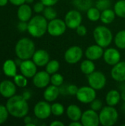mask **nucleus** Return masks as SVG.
Returning a JSON list of instances; mask_svg holds the SVG:
<instances>
[{
  "label": "nucleus",
  "mask_w": 125,
  "mask_h": 126,
  "mask_svg": "<svg viewBox=\"0 0 125 126\" xmlns=\"http://www.w3.org/2000/svg\"><path fill=\"white\" fill-rule=\"evenodd\" d=\"M6 107L9 114L16 118L24 117L29 112V105L22 96L14 95L10 97Z\"/></svg>",
  "instance_id": "f257e3e1"
},
{
  "label": "nucleus",
  "mask_w": 125,
  "mask_h": 126,
  "mask_svg": "<svg viewBox=\"0 0 125 126\" xmlns=\"http://www.w3.org/2000/svg\"><path fill=\"white\" fill-rule=\"evenodd\" d=\"M48 20L41 15H37L28 22V32L35 38H41L45 35L48 28Z\"/></svg>",
  "instance_id": "f03ea898"
},
{
  "label": "nucleus",
  "mask_w": 125,
  "mask_h": 126,
  "mask_svg": "<svg viewBox=\"0 0 125 126\" xmlns=\"http://www.w3.org/2000/svg\"><path fill=\"white\" fill-rule=\"evenodd\" d=\"M15 52L17 57L23 61L30 59L35 52V44L31 39L23 38L17 42Z\"/></svg>",
  "instance_id": "7ed1b4c3"
},
{
  "label": "nucleus",
  "mask_w": 125,
  "mask_h": 126,
  "mask_svg": "<svg viewBox=\"0 0 125 126\" xmlns=\"http://www.w3.org/2000/svg\"><path fill=\"white\" fill-rule=\"evenodd\" d=\"M93 36L96 44L103 48L109 47L113 38L111 30L105 26H97L94 30Z\"/></svg>",
  "instance_id": "20e7f679"
},
{
  "label": "nucleus",
  "mask_w": 125,
  "mask_h": 126,
  "mask_svg": "<svg viewBox=\"0 0 125 126\" xmlns=\"http://www.w3.org/2000/svg\"><path fill=\"white\" fill-rule=\"evenodd\" d=\"M99 123L103 126H114L119 119V114L114 106H107L100 110L99 114Z\"/></svg>",
  "instance_id": "39448f33"
},
{
  "label": "nucleus",
  "mask_w": 125,
  "mask_h": 126,
  "mask_svg": "<svg viewBox=\"0 0 125 126\" xmlns=\"http://www.w3.org/2000/svg\"><path fill=\"white\" fill-rule=\"evenodd\" d=\"M76 97L77 100L84 104L91 103L97 97V92L94 89L88 86H82L79 88Z\"/></svg>",
  "instance_id": "423d86ee"
},
{
  "label": "nucleus",
  "mask_w": 125,
  "mask_h": 126,
  "mask_svg": "<svg viewBox=\"0 0 125 126\" xmlns=\"http://www.w3.org/2000/svg\"><path fill=\"white\" fill-rule=\"evenodd\" d=\"M88 82L91 87L97 90L102 89L107 83V79L105 74L100 71H94L88 75Z\"/></svg>",
  "instance_id": "0eeeda50"
},
{
  "label": "nucleus",
  "mask_w": 125,
  "mask_h": 126,
  "mask_svg": "<svg viewBox=\"0 0 125 126\" xmlns=\"http://www.w3.org/2000/svg\"><path fill=\"white\" fill-rule=\"evenodd\" d=\"M67 26L64 20L60 18H55L49 21L48 23L47 32L48 33L54 37H57L63 35L66 30Z\"/></svg>",
  "instance_id": "6e6552de"
},
{
  "label": "nucleus",
  "mask_w": 125,
  "mask_h": 126,
  "mask_svg": "<svg viewBox=\"0 0 125 126\" xmlns=\"http://www.w3.org/2000/svg\"><path fill=\"white\" fill-rule=\"evenodd\" d=\"M64 21L68 28L76 30L80 24H82L83 16L77 10H71L65 16Z\"/></svg>",
  "instance_id": "1a4fd4ad"
},
{
  "label": "nucleus",
  "mask_w": 125,
  "mask_h": 126,
  "mask_svg": "<svg viewBox=\"0 0 125 126\" xmlns=\"http://www.w3.org/2000/svg\"><path fill=\"white\" fill-rule=\"evenodd\" d=\"M83 51L79 46H72L69 47L64 54V59L69 64L77 63L82 59Z\"/></svg>",
  "instance_id": "9d476101"
},
{
  "label": "nucleus",
  "mask_w": 125,
  "mask_h": 126,
  "mask_svg": "<svg viewBox=\"0 0 125 126\" xmlns=\"http://www.w3.org/2000/svg\"><path fill=\"white\" fill-rule=\"evenodd\" d=\"M51 114V105L46 100L39 101L34 107V114L39 120H46L50 117Z\"/></svg>",
  "instance_id": "9b49d317"
},
{
  "label": "nucleus",
  "mask_w": 125,
  "mask_h": 126,
  "mask_svg": "<svg viewBox=\"0 0 125 126\" xmlns=\"http://www.w3.org/2000/svg\"><path fill=\"white\" fill-rule=\"evenodd\" d=\"M80 122L83 126H98L100 124L99 114L91 109L83 113Z\"/></svg>",
  "instance_id": "f8f14e48"
},
{
  "label": "nucleus",
  "mask_w": 125,
  "mask_h": 126,
  "mask_svg": "<svg viewBox=\"0 0 125 126\" xmlns=\"http://www.w3.org/2000/svg\"><path fill=\"white\" fill-rule=\"evenodd\" d=\"M103 59L107 64L113 66L121 61V53L116 48H108L104 51Z\"/></svg>",
  "instance_id": "ddd939ff"
},
{
  "label": "nucleus",
  "mask_w": 125,
  "mask_h": 126,
  "mask_svg": "<svg viewBox=\"0 0 125 126\" xmlns=\"http://www.w3.org/2000/svg\"><path fill=\"white\" fill-rule=\"evenodd\" d=\"M32 82L35 87L39 89H43L47 87L50 83L51 76L45 70L37 72V73L32 78Z\"/></svg>",
  "instance_id": "4468645a"
},
{
  "label": "nucleus",
  "mask_w": 125,
  "mask_h": 126,
  "mask_svg": "<svg viewBox=\"0 0 125 126\" xmlns=\"http://www.w3.org/2000/svg\"><path fill=\"white\" fill-rule=\"evenodd\" d=\"M19 67L21 74L27 78H33L37 73V65L33 61H30L29 59L24 60Z\"/></svg>",
  "instance_id": "2eb2a0df"
},
{
  "label": "nucleus",
  "mask_w": 125,
  "mask_h": 126,
  "mask_svg": "<svg viewBox=\"0 0 125 126\" xmlns=\"http://www.w3.org/2000/svg\"><path fill=\"white\" fill-rule=\"evenodd\" d=\"M111 75L116 82H125V61H120L118 63L113 66Z\"/></svg>",
  "instance_id": "dca6fc26"
},
{
  "label": "nucleus",
  "mask_w": 125,
  "mask_h": 126,
  "mask_svg": "<svg viewBox=\"0 0 125 126\" xmlns=\"http://www.w3.org/2000/svg\"><path fill=\"white\" fill-rule=\"evenodd\" d=\"M104 49L103 47L98 44H94L88 47L85 52V55L87 59L91 60L93 61H97L103 57Z\"/></svg>",
  "instance_id": "f3484780"
},
{
  "label": "nucleus",
  "mask_w": 125,
  "mask_h": 126,
  "mask_svg": "<svg viewBox=\"0 0 125 126\" xmlns=\"http://www.w3.org/2000/svg\"><path fill=\"white\" fill-rule=\"evenodd\" d=\"M32 61L37 65V66H46L49 60V55L45 49H38L35 50L33 56Z\"/></svg>",
  "instance_id": "a211bd4d"
},
{
  "label": "nucleus",
  "mask_w": 125,
  "mask_h": 126,
  "mask_svg": "<svg viewBox=\"0 0 125 126\" xmlns=\"http://www.w3.org/2000/svg\"><path fill=\"white\" fill-rule=\"evenodd\" d=\"M16 92L15 84L10 80H4L0 83V94L6 98L15 95Z\"/></svg>",
  "instance_id": "6ab92c4d"
},
{
  "label": "nucleus",
  "mask_w": 125,
  "mask_h": 126,
  "mask_svg": "<svg viewBox=\"0 0 125 126\" xmlns=\"http://www.w3.org/2000/svg\"><path fill=\"white\" fill-rule=\"evenodd\" d=\"M60 94V88L58 86H54V85H50L46 87L43 92V97L45 100L47 102H54L57 99Z\"/></svg>",
  "instance_id": "aec40b11"
},
{
  "label": "nucleus",
  "mask_w": 125,
  "mask_h": 126,
  "mask_svg": "<svg viewBox=\"0 0 125 126\" xmlns=\"http://www.w3.org/2000/svg\"><path fill=\"white\" fill-rule=\"evenodd\" d=\"M32 8L29 4L25 3L19 6L17 12L18 18L21 21H29L32 17Z\"/></svg>",
  "instance_id": "412c9836"
},
{
  "label": "nucleus",
  "mask_w": 125,
  "mask_h": 126,
  "mask_svg": "<svg viewBox=\"0 0 125 126\" xmlns=\"http://www.w3.org/2000/svg\"><path fill=\"white\" fill-rule=\"evenodd\" d=\"M82 114L81 109L77 105L71 104L66 109V115L71 121H80Z\"/></svg>",
  "instance_id": "4be33fe9"
},
{
  "label": "nucleus",
  "mask_w": 125,
  "mask_h": 126,
  "mask_svg": "<svg viewBox=\"0 0 125 126\" xmlns=\"http://www.w3.org/2000/svg\"><path fill=\"white\" fill-rule=\"evenodd\" d=\"M121 94L118 90L112 89L110 90L105 97V101L108 106H116L121 100Z\"/></svg>",
  "instance_id": "5701e85b"
},
{
  "label": "nucleus",
  "mask_w": 125,
  "mask_h": 126,
  "mask_svg": "<svg viewBox=\"0 0 125 126\" xmlns=\"http://www.w3.org/2000/svg\"><path fill=\"white\" fill-rule=\"evenodd\" d=\"M4 73L8 77H15L17 75V65L15 61L7 60L3 65Z\"/></svg>",
  "instance_id": "b1692460"
},
{
  "label": "nucleus",
  "mask_w": 125,
  "mask_h": 126,
  "mask_svg": "<svg viewBox=\"0 0 125 126\" xmlns=\"http://www.w3.org/2000/svg\"><path fill=\"white\" fill-rule=\"evenodd\" d=\"M116 16L114 10L108 8L101 12L100 20L105 24H110L115 20Z\"/></svg>",
  "instance_id": "393cba45"
},
{
  "label": "nucleus",
  "mask_w": 125,
  "mask_h": 126,
  "mask_svg": "<svg viewBox=\"0 0 125 126\" xmlns=\"http://www.w3.org/2000/svg\"><path fill=\"white\" fill-rule=\"evenodd\" d=\"M95 69H96V65L94 63V61L91 60L86 59L80 63V70L83 74L86 75H89L90 74L94 72Z\"/></svg>",
  "instance_id": "a878e982"
},
{
  "label": "nucleus",
  "mask_w": 125,
  "mask_h": 126,
  "mask_svg": "<svg viewBox=\"0 0 125 126\" xmlns=\"http://www.w3.org/2000/svg\"><path fill=\"white\" fill-rule=\"evenodd\" d=\"M86 16L91 21L95 22L100 20L101 11L96 7H91L86 11Z\"/></svg>",
  "instance_id": "bb28decb"
},
{
  "label": "nucleus",
  "mask_w": 125,
  "mask_h": 126,
  "mask_svg": "<svg viewBox=\"0 0 125 126\" xmlns=\"http://www.w3.org/2000/svg\"><path fill=\"white\" fill-rule=\"evenodd\" d=\"M114 43L117 48L125 49V30H120L114 37Z\"/></svg>",
  "instance_id": "cd10ccee"
},
{
  "label": "nucleus",
  "mask_w": 125,
  "mask_h": 126,
  "mask_svg": "<svg viewBox=\"0 0 125 126\" xmlns=\"http://www.w3.org/2000/svg\"><path fill=\"white\" fill-rule=\"evenodd\" d=\"M113 10L117 16L125 18V0L117 1L114 4Z\"/></svg>",
  "instance_id": "c85d7f7f"
},
{
  "label": "nucleus",
  "mask_w": 125,
  "mask_h": 126,
  "mask_svg": "<svg viewBox=\"0 0 125 126\" xmlns=\"http://www.w3.org/2000/svg\"><path fill=\"white\" fill-rule=\"evenodd\" d=\"M74 5L77 10L81 11H87L92 7V0H75Z\"/></svg>",
  "instance_id": "c756f323"
},
{
  "label": "nucleus",
  "mask_w": 125,
  "mask_h": 126,
  "mask_svg": "<svg viewBox=\"0 0 125 126\" xmlns=\"http://www.w3.org/2000/svg\"><path fill=\"white\" fill-rule=\"evenodd\" d=\"M60 69V63L57 60H51L46 65V71L50 75L57 73Z\"/></svg>",
  "instance_id": "7c9ffc66"
},
{
  "label": "nucleus",
  "mask_w": 125,
  "mask_h": 126,
  "mask_svg": "<svg viewBox=\"0 0 125 126\" xmlns=\"http://www.w3.org/2000/svg\"><path fill=\"white\" fill-rule=\"evenodd\" d=\"M51 109H52V114L56 117L62 116L65 112L64 106L60 103H55L52 105H51Z\"/></svg>",
  "instance_id": "2f4dec72"
},
{
  "label": "nucleus",
  "mask_w": 125,
  "mask_h": 126,
  "mask_svg": "<svg viewBox=\"0 0 125 126\" xmlns=\"http://www.w3.org/2000/svg\"><path fill=\"white\" fill-rule=\"evenodd\" d=\"M43 16L48 20V21H51L53 20L55 18H57V13L56 12V10L52 7V6H48L46 7L43 11Z\"/></svg>",
  "instance_id": "473e14b6"
},
{
  "label": "nucleus",
  "mask_w": 125,
  "mask_h": 126,
  "mask_svg": "<svg viewBox=\"0 0 125 126\" xmlns=\"http://www.w3.org/2000/svg\"><path fill=\"white\" fill-rule=\"evenodd\" d=\"M63 82H64V78L61 74L57 72L51 75L50 83L52 85L60 87L63 84Z\"/></svg>",
  "instance_id": "72a5a7b5"
},
{
  "label": "nucleus",
  "mask_w": 125,
  "mask_h": 126,
  "mask_svg": "<svg viewBox=\"0 0 125 126\" xmlns=\"http://www.w3.org/2000/svg\"><path fill=\"white\" fill-rule=\"evenodd\" d=\"M14 78V83L15 84L18 86V87H26L27 85V78H26L24 75H16L15 77H13Z\"/></svg>",
  "instance_id": "f704fd0d"
},
{
  "label": "nucleus",
  "mask_w": 125,
  "mask_h": 126,
  "mask_svg": "<svg viewBox=\"0 0 125 126\" xmlns=\"http://www.w3.org/2000/svg\"><path fill=\"white\" fill-rule=\"evenodd\" d=\"M111 6V0H97L96 2V7L100 11H103L106 9L110 8Z\"/></svg>",
  "instance_id": "c9c22d12"
},
{
  "label": "nucleus",
  "mask_w": 125,
  "mask_h": 126,
  "mask_svg": "<svg viewBox=\"0 0 125 126\" xmlns=\"http://www.w3.org/2000/svg\"><path fill=\"white\" fill-rule=\"evenodd\" d=\"M9 112L6 106L0 105V125L5 123L7 120Z\"/></svg>",
  "instance_id": "e433bc0d"
},
{
  "label": "nucleus",
  "mask_w": 125,
  "mask_h": 126,
  "mask_svg": "<svg viewBox=\"0 0 125 126\" xmlns=\"http://www.w3.org/2000/svg\"><path fill=\"white\" fill-rule=\"evenodd\" d=\"M91 109L97 111L102 109V102L100 100L95 99L91 103Z\"/></svg>",
  "instance_id": "4c0bfd02"
},
{
  "label": "nucleus",
  "mask_w": 125,
  "mask_h": 126,
  "mask_svg": "<svg viewBox=\"0 0 125 126\" xmlns=\"http://www.w3.org/2000/svg\"><path fill=\"white\" fill-rule=\"evenodd\" d=\"M79 88L74 85V84H70L67 86V94L70 95H75L77 94V92L78 91Z\"/></svg>",
  "instance_id": "58836bf2"
},
{
  "label": "nucleus",
  "mask_w": 125,
  "mask_h": 126,
  "mask_svg": "<svg viewBox=\"0 0 125 126\" xmlns=\"http://www.w3.org/2000/svg\"><path fill=\"white\" fill-rule=\"evenodd\" d=\"M45 5L41 2V1H38L37 3H35L33 6V10L36 13H41L43 11L44 8H45Z\"/></svg>",
  "instance_id": "ea45409f"
},
{
  "label": "nucleus",
  "mask_w": 125,
  "mask_h": 126,
  "mask_svg": "<svg viewBox=\"0 0 125 126\" xmlns=\"http://www.w3.org/2000/svg\"><path fill=\"white\" fill-rule=\"evenodd\" d=\"M76 32L80 36H85L87 34V28H86V27L85 25L80 24L76 29Z\"/></svg>",
  "instance_id": "a19ab883"
},
{
  "label": "nucleus",
  "mask_w": 125,
  "mask_h": 126,
  "mask_svg": "<svg viewBox=\"0 0 125 126\" xmlns=\"http://www.w3.org/2000/svg\"><path fill=\"white\" fill-rule=\"evenodd\" d=\"M27 28H28V23H27V21H21V22H19L18 24V29L21 32H24L27 30Z\"/></svg>",
  "instance_id": "79ce46f5"
},
{
  "label": "nucleus",
  "mask_w": 125,
  "mask_h": 126,
  "mask_svg": "<svg viewBox=\"0 0 125 126\" xmlns=\"http://www.w3.org/2000/svg\"><path fill=\"white\" fill-rule=\"evenodd\" d=\"M59 0H41V1L46 6V7H48V6H54L55 5L57 2H58Z\"/></svg>",
  "instance_id": "37998d69"
},
{
  "label": "nucleus",
  "mask_w": 125,
  "mask_h": 126,
  "mask_svg": "<svg viewBox=\"0 0 125 126\" xmlns=\"http://www.w3.org/2000/svg\"><path fill=\"white\" fill-rule=\"evenodd\" d=\"M10 2L15 6H20L25 3V0H9Z\"/></svg>",
  "instance_id": "c03bdc74"
},
{
  "label": "nucleus",
  "mask_w": 125,
  "mask_h": 126,
  "mask_svg": "<svg viewBox=\"0 0 125 126\" xmlns=\"http://www.w3.org/2000/svg\"><path fill=\"white\" fill-rule=\"evenodd\" d=\"M50 126H64V123L59 120H55L50 123Z\"/></svg>",
  "instance_id": "a18cd8bd"
},
{
  "label": "nucleus",
  "mask_w": 125,
  "mask_h": 126,
  "mask_svg": "<svg viewBox=\"0 0 125 126\" xmlns=\"http://www.w3.org/2000/svg\"><path fill=\"white\" fill-rule=\"evenodd\" d=\"M22 97L25 99V100H29V99H30V97H31V93L29 92V91H26V92H24V93H23V94H22Z\"/></svg>",
  "instance_id": "49530a36"
},
{
  "label": "nucleus",
  "mask_w": 125,
  "mask_h": 126,
  "mask_svg": "<svg viewBox=\"0 0 125 126\" xmlns=\"http://www.w3.org/2000/svg\"><path fill=\"white\" fill-rule=\"evenodd\" d=\"M24 122L25 125H27V124H29V123H32V119L31 117L27 116V115H26V116L24 117Z\"/></svg>",
  "instance_id": "de8ad7c7"
},
{
  "label": "nucleus",
  "mask_w": 125,
  "mask_h": 126,
  "mask_svg": "<svg viewBox=\"0 0 125 126\" xmlns=\"http://www.w3.org/2000/svg\"><path fill=\"white\" fill-rule=\"evenodd\" d=\"M69 126H83L82 123L80 121H71L69 123Z\"/></svg>",
  "instance_id": "09e8293b"
},
{
  "label": "nucleus",
  "mask_w": 125,
  "mask_h": 126,
  "mask_svg": "<svg viewBox=\"0 0 125 126\" xmlns=\"http://www.w3.org/2000/svg\"><path fill=\"white\" fill-rule=\"evenodd\" d=\"M9 0H0V7H4L5 6Z\"/></svg>",
  "instance_id": "8fccbe9b"
},
{
  "label": "nucleus",
  "mask_w": 125,
  "mask_h": 126,
  "mask_svg": "<svg viewBox=\"0 0 125 126\" xmlns=\"http://www.w3.org/2000/svg\"><path fill=\"white\" fill-rule=\"evenodd\" d=\"M121 98L123 101H125V89L122 90V92L121 93Z\"/></svg>",
  "instance_id": "3c124183"
},
{
  "label": "nucleus",
  "mask_w": 125,
  "mask_h": 126,
  "mask_svg": "<svg viewBox=\"0 0 125 126\" xmlns=\"http://www.w3.org/2000/svg\"><path fill=\"white\" fill-rule=\"evenodd\" d=\"M122 109L123 112L125 113V101H124V103H123L122 106Z\"/></svg>",
  "instance_id": "603ef678"
},
{
  "label": "nucleus",
  "mask_w": 125,
  "mask_h": 126,
  "mask_svg": "<svg viewBox=\"0 0 125 126\" xmlns=\"http://www.w3.org/2000/svg\"><path fill=\"white\" fill-rule=\"evenodd\" d=\"M34 1V0H25V3H27V4H31Z\"/></svg>",
  "instance_id": "864d4df0"
},
{
  "label": "nucleus",
  "mask_w": 125,
  "mask_h": 126,
  "mask_svg": "<svg viewBox=\"0 0 125 126\" xmlns=\"http://www.w3.org/2000/svg\"><path fill=\"white\" fill-rule=\"evenodd\" d=\"M72 1H75V0H72Z\"/></svg>",
  "instance_id": "5fc2aeb1"
},
{
  "label": "nucleus",
  "mask_w": 125,
  "mask_h": 126,
  "mask_svg": "<svg viewBox=\"0 0 125 126\" xmlns=\"http://www.w3.org/2000/svg\"></svg>",
  "instance_id": "6e6d98bb"
}]
</instances>
